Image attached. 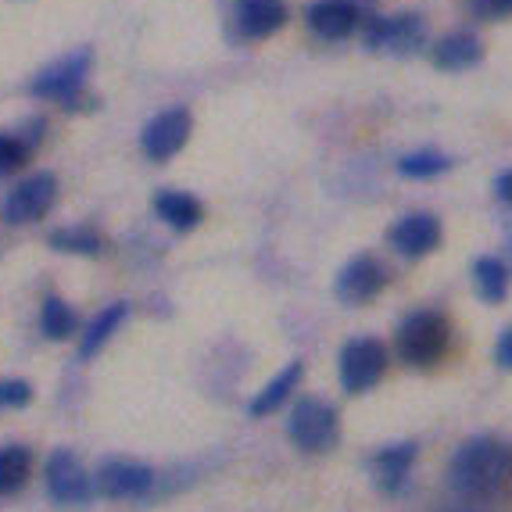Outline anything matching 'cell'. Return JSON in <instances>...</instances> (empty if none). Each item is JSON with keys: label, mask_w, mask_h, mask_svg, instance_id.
<instances>
[{"label": "cell", "mask_w": 512, "mask_h": 512, "mask_svg": "<svg viewBox=\"0 0 512 512\" xmlns=\"http://www.w3.org/2000/svg\"><path fill=\"white\" fill-rule=\"evenodd\" d=\"M509 473H512V455L502 441H495V437H470L452 455L448 484L462 498H487L509 480Z\"/></svg>", "instance_id": "cell-1"}, {"label": "cell", "mask_w": 512, "mask_h": 512, "mask_svg": "<svg viewBox=\"0 0 512 512\" xmlns=\"http://www.w3.org/2000/svg\"><path fill=\"white\" fill-rule=\"evenodd\" d=\"M448 341H452L448 319H444L441 312H434V308H416V312H409V316L398 323L394 351H398V359L409 362V366H434V362L444 359Z\"/></svg>", "instance_id": "cell-2"}, {"label": "cell", "mask_w": 512, "mask_h": 512, "mask_svg": "<svg viewBox=\"0 0 512 512\" xmlns=\"http://www.w3.org/2000/svg\"><path fill=\"white\" fill-rule=\"evenodd\" d=\"M427 40V22L416 11L398 15H373L362 22V47L373 54H412Z\"/></svg>", "instance_id": "cell-3"}, {"label": "cell", "mask_w": 512, "mask_h": 512, "mask_svg": "<svg viewBox=\"0 0 512 512\" xmlns=\"http://www.w3.org/2000/svg\"><path fill=\"white\" fill-rule=\"evenodd\" d=\"M90 61H94L90 47H76L65 58L51 61L47 69H40L29 79V97H36V101H61L65 108H76V97L86 83Z\"/></svg>", "instance_id": "cell-4"}, {"label": "cell", "mask_w": 512, "mask_h": 512, "mask_svg": "<svg viewBox=\"0 0 512 512\" xmlns=\"http://www.w3.org/2000/svg\"><path fill=\"white\" fill-rule=\"evenodd\" d=\"M287 434L301 452H330L341 437V419H337V409H330L319 398H301L291 409V419H287Z\"/></svg>", "instance_id": "cell-5"}, {"label": "cell", "mask_w": 512, "mask_h": 512, "mask_svg": "<svg viewBox=\"0 0 512 512\" xmlns=\"http://www.w3.org/2000/svg\"><path fill=\"white\" fill-rule=\"evenodd\" d=\"M387 373V348L376 337H351L337 359V376L348 394H366Z\"/></svg>", "instance_id": "cell-6"}, {"label": "cell", "mask_w": 512, "mask_h": 512, "mask_svg": "<svg viewBox=\"0 0 512 512\" xmlns=\"http://www.w3.org/2000/svg\"><path fill=\"white\" fill-rule=\"evenodd\" d=\"M54 197H58V176L54 172H33L26 180H18L8 190L0 215L8 226H26V222H40L43 215L54 208Z\"/></svg>", "instance_id": "cell-7"}, {"label": "cell", "mask_w": 512, "mask_h": 512, "mask_svg": "<svg viewBox=\"0 0 512 512\" xmlns=\"http://www.w3.org/2000/svg\"><path fill=\"white\" fill-rule=\"evenodd\" d=\"M190 129H194L190 111L183 104H172V108L158 111L154 119H147V126L140 129V151L151 162H169V158H176L187 147Z\"/></svg>", "instance_id": "cell-8"}, {"label": "cell", "mask_w": 512, "mask_h": 512, "mask_svg": "<svg viewBox=\"0 0 512 512\" xmlns=\"http://www.w3.org/2000/svg\"><path fill=\"white\" fill-rule=\"evenodd\" d=\"M43 484L47 495L58 505H86L94 495V480L86 477L83 462L69 452V448H54L43 466Z\"/></svg>", "instance_id": "cell-9"}, {"label": "cell", "mask_w": 512, "mask_h": 512, "mask_svg": "<svg viewBox=\"0 0 512 512\" xmlns=\"http://www.w3.org/2000/svg\"><path fill=\"white\" fill-rule=\"evenodd\" d=\"M94 487L97 495L111 498V502H133V498H144L154 487V470L137 459H108L101 462Z\"/></svg>", "instance_id": "cell-10"}, {"label": "cell", "mask_w": 512, "mask_h": 512, "mask_svg": "<svg viewBox=\"0 0 512 512\" xmlns=\"http://www.w3.org/2000/svg\"><path fill=\"white\" fill-rule=\"evenodd\" d=\"M391 273H387V265L380 262L376 255H355L348 265H344L337 280H333V294L344 301V305H366L373 301L376 294L384 291Z\"/></svg>", "instance_id": "cell-11"}, {"label": "cell", "mask_w": 512, "mask_h": 512, "mask_svg": "<svg viewBox=\"0 0 512 512\" xmlns=\"http://www.w3.org/2000/svg\"><path fill=\"white\" fill-rule=\"evenodd\" d=\"M387 240L402 258H423L441 244V222L430 212H409L387 230Z\"/></svg>", "instance_id": "cell-12"}, {"label": "cell", "mask_w": 512, "mask_h": 512, "mask_svg": "<svg viewBox=\"0 0 512 512\" xmlns=\"http://www.w3.org/2000/svg\"><path fill=\"white\" fill-rule=\"evenodd\" d=\"M308 29L319 40H348L355 29L362 26V11L355 0H312L305 8Z\"/></svg>", "instance_id": "cell-13"}, {"label": "cell", "mask_w": 512, "mask_h": 512, "mask_svg": "<svg viewBox=\"0 0 512 512\" xmlns=\"http://www.w3.org/2000/svg\"><path fill=\"white\" fill-rule=\"evenodd\" d=\"M233 22L244 40H265L283 29L287 4L283 0H233Z\"/></svg>", "instance_id": "cell-14"}, {"label": "cell", "mask_w": 512, "mask_h": 512, "mask_svg": "<svg viewBox=\"0 0 512 512\" xmlns=\"http://www.w3.org/2000/svg\"><path fill=\"white\" fill-rule=\"evenodd\" d=\"M430 61L441 72H466L484 61V43L473 33H448L430 47Z\"/></svg>", "instance_id": "cell-15"}, {"label": "cell", "mask_w": 512, "mask_h": 512, "mask_svg": "<svg viewBox=\"0 0 512 512\" xmlns=\"http://www.w3.org/2000/svg\"><path fill=\"white\" fill-rule=\"evenodd\" d=\"M412 462H416V444L405 441V444H387L384 452L373 455V477L376 487L384 491V495H398L405 487L412 473Z\"/></svg>", "instance_id": "cell-16"}, {"label": "cell", "mask_w": 512, "mask_h": 512, "mask_svg": "<svg viewBox=\"0 0 512 512\" xmlns=\"http://www.w3.org/2000/svg\"><path fill=\"white\" fill-rule=\"evenodd\" d=\"M154 212H158V219H162L165 226H172L176 233L197 230L201 219H205L201 201L183 194V190H158V194H154Z\"/></svg>", "instance_id": "cell-17"}, {"label": "cell", "mask_w": 512, "mask_h": 512, "mask_svg": "<svg viewBox=\"0 0 512 512\" xmlns=\"http://www.w3.org/2000/svg\"><path fill=\"white\" fill-rule=\"evenodd\" d=\"M301 376H305V362H287V366L280 369V373L269 380V384L262 387V391L251 398V405H248V412L255 419H265V416H273L276 409H280L287 398H291L294 391H298V384H301Z\"/></svg>", "instance_id": "cell-18"}, {"label": "cell", "mask_w": 512, "mask_h": 512, "mask_svg": "<svg viewBox=\"0 0 512 512\" xmlns=\"http://www.w3.org/2000/svg\"><path fill=\"white\" fill-rule=\"evenodd\" d=\"M126 316H129V305H126V301H115V305H108L104 312H97L94 323L86 326V333L79 337V359H83V362L94 359L97 351H101L104 344L111 341V333L119 330L122 319H126Z\"/></svg>", "instance_id": "cell-19"}, {"label": "cell", "mask_w": 512, "mask_h": 512, "mask_svg": "<svg viewBox=\"0 0 512 512\" xmlns=\"http://www.w3.org/2000/svg\"><path fill=\"white\" fill-rule=\"evenodd\" d=\"M473 287H477L480 301H487V305L505 301V294H509V269H505L502 258L495 255L477 258L473 262Z\"/></svg>", "instance_id": "cell-20"}, {"label": "cell", "mask_w": 512, "mask_h": 512, "mask_svg": "<svg viewBox=\"0 0 512 512\" xmlns=\"http://www.w3.org/2000/svg\"><path fill=\"white\" fill-rule=\"evenodd\" d=\"M29 470H33V455L22 444H4L0 448V498L18 495L29 480Z\"/></svg>", "instance_id": "cell-21"}, {"label": "cell", "mask_w": 512, "mask_h": 512, "mask_svg": "<svg viewBox=\"0 0 512 512\" xmlns=\"http://www.w3.org/2000/svg\"><path fill=\"white\" fill-rule=\"evenodd\" d=\"M79 326V316L72 312L69 301H61V298H43L40 305V333L47 337V341H69L72 333H76Z\"/></svg>", "instance_id": "cell-22"}, {"label": "cell", "mask_w": 512, "mask_h": 512, "mask_svg": "<svg viewBox=\"0 0 512 512\" xmlns=\"http://www.w3.org/2000/svg\"><path fill=\"white\" fill-rule=\"evenodd\" d=\"M47 244H51L54 251H61V255H83V258L101 255V248H104L101 233L90 230V226H61V230H54L51 237H47Z\"/></svg>", "instance_id": "cell-23"}, {"label": "cell", "mask_w": 512, "mask_h": 512, "mask_svg": "<svg viewBox=\"0 0 512 512\" xmlns=\"http://www.w3.org/2000/svg\"><path fill=\"white\" fill-rule=\"evenodd\" d=\"M448 169H452V158L434 151V147L409 151L398 158V176H405V180H434V176H441V172H448Z\"/></svg>", "instance_id": "cell-24"}, {"label": "cell", "mask_w": 512, "mask_h": 512, "mask_svg": "<svg viewBox=\"0 0 512 512\" xmlns=\"http://www.w3.org/2000/svg\"><path fill=\"white\" fill-rule=\"evenodd\" d=\"M29 144L18 133H4L0 129V180H8V176H15L22 165H26L29 158Z\"/></svg>", "instance_id": "cell-25"}, {"label": "cell", "mask_w": 512, "mask_h": 512, "mask_svg": "<svg viewBox=\"0 0 512 512\" xmlns=\"http://www.w3.org/2000/svg\"><path fill=\"white\" fill-rule=\"evenodd\" d=\"M33 402L29 380H0V412L4 409H26Z\"/></svg>", "instance_id": "cell-26"}, {"label": "cell", "mask_w": 512, "mask_h": 512, "mask_svg": "<svg viewBox=\"0 0 512 512\" xmlns=\"http://www.w3.org/2000/svg\"><path fill=\"white\" fill-rule=\"evenodd\" d=\"M466 11L484 22H498V18L512 15V0H466Z\"/></svg>", "instance_id": "cell-27"}, {"label": "cell", "mask_w": 512, "mask_h": 512, "mask_svg": "<svg viewBox=\"0 0 512 512\" xmlns=\"http://www.w3.org/2000/svg\"><path fill=\"white\" fill-rule=\"evenodd\" d=\"M15 133H18L22 140H26L29 151H36V147H40V140H43V133H47V122H43L40 115H33V119L22 122V126H18Z\"/></svg>", "instance_id": "cell-28"}, {"label": "cell", "mask_w": 512, "mask_h": 512, "mask_svg": "<svg viewBox=\"0 0 512 512\" xmlns=\"http://www.w3.org/2000/svg\"><path fill=\"white\" fill-rule=\"evenodd\" d=\"M495 362L502 369H512V326H505L502 337H498V344H495Z\"/></svg>", "instance_id": "cell-29"}, {"label": "cell", "mask_w": 512, "mask_h": 512, "mask_svg": "<svg viewBox=\"0 0 512 512\" xmlns=\"http://www.w3.org/2000/svg\"><path fill=\"white\" fill-rule=\"evenodd\" d=\"M495 197L505 201V205H512V169H505L495 176Z\"/></svg>", "instance_id": "cell-30"}, {"label": "cell", "mask_w": 512, "mask_h": 512, "mask_svg": "<svg viewBox=\"0 0 512 512\" xmlns=\"http://www.w3.org/2000/svg\"><path fill=\"white\" fill-rule=\"evenodd\" d=\"M448 512H470V509H448Z\"/></svg>", "instance_id": "cell-31"}, {"label": "cell", "mask_w": 512, "mask_h": 512, "mask_svg": "<svg viewBox=\"0 0 512 512\" xmlns=\"http://www.w3.org/2000/svg\"><path fill=\"white\" fill-rule=\"evenodd\" d=\"M509 255H512V237H509Z\"/></svg>", "instance_id": "cell-32"}]
</instances>
